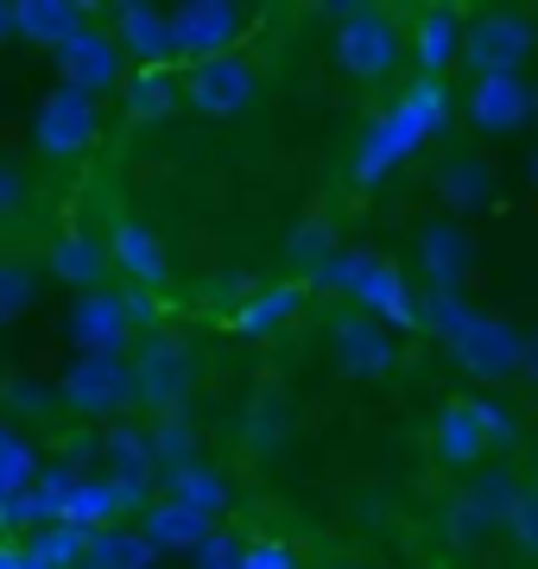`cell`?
Returning a JSON list of instances; mask_svg holds the SVG:
<instances>
[{
  "mask_svg": "<svg viewBox=\"0 0 538 569\" xmlns=\"http://www.w3.org/2000/svg\"><path fill=\"white\" fill-rule=\"evenodd\" d=\"M330 58H336V70H342L349 82H361V89H387V82L399 77V63H406V26H399V13L373 7V0H361V7H336Z\"/></svg>",
  "mask_w": 538,
  "mask_h": 569,
  "instance_id": "obj_1",
  "label": "cell"
},
{
  "mask_svg": "<svg viewBox=\"0 0 538 569\" xmlns=\"http://www.w3.org/2000/svg\"><path fill=\"white\" fill-rule=\"evenodd\" d=\"M127 380H133V406L146 411H178L203 380V355L178 329H146L133 355H127Z\"/></svg>",
  "mask_w": 538,
  "mask_h": 569,
  "instance_id": "obj_2",
  "label": "cell"
},
{
  "mask_svg": "<svg viewBox=\"0 0 538 569\" xmlns=\"http://www.w3.org/2000/svg\"><path fill=\"white\" fill-rule=\"evenodd\" d=\"M102 146V96L77 82H51L32 108V152L44 164H77Z\"/></svg>",
  "mask_w": 538,
  "mask_h": 569,
  "instance_id": "obj_3",
  "label": "cell"
},
{
  "mask_svg": "<svg viewBox=\"0 0 538 569\" xmlns=\"http://www.w3.org/2000/svg\"><path fill=\"white\" fill-rule=\"evenodd\" d=\"M260 63L248 51H222V58H197L178 70V102L190 114H203V121H241L253 102H260Z\"/></svg>",
  "mask_w": 538,
  "mask_h": 569,
  "instance_id": "obj_4",
  "label": "cell"
},
{
  "mask_svg": "<svg viewBox=\"0 0 538 569\" xmlns=\"http://www.w3.org/2000/svg\"><path fill=\"white\" fill-rule=\"evenodd\" d=\"M102 253H108V279H121L133 298H166L171 291V247L140 209H114L108 216Z\"/></svg>",
  "mask_w": 538,
  "mask_h": 569,
  "instance_id": "obj_5",
  "label": "cell"
},
{
  "mask_svg": "<svg viewBox=\"0 0 538 569\" xmlns=\"http://www.w3.org/2000/svg\"><path fill=\"white\" fill-rule=\"evenodd\" d=\"M532 44H538V32L519 7H488V13H469L462 20V44L456 51L488 82V77H519V63L532 58Z\"/></svg>",
  "mask_w": 538,
  "mask_h": 569,
  "instance_id": "obj_6",
  "label": "cell"
},
{
  "mask_svg": "<svg viewBox=\"0 0 538 569\" xmlns=\"http://www.w3.org/2000/svg\"><path fill=\"white\" fill-rule=\"evenodd\" d=\"M495 411L476 406V399H450V406L437 411L431 425V456L437 468H450V475H476V468H488V449H495Z\"/></svg>",
  "mask_w": 538,
  "mask_h": 569,
  "instance_id": "obj_7",
  "label": "cell"
},
{
  "mask_svg": "<svg viewBox=\"0 0 538 569\" xmlns=\"http://www.w3.org/2000/svg\"><path fill=\"white\" fill-rule=\"evenodd\" d=\"M39 260V272L51 284H70L77 298H96V291H108V253H102V228L89 222H63L51 241H44V253H32Z\"/></svg>",
  "mask_w": 538,
  "mask_h": 569,
  "instance_id": "obj_8",
  "label": "cell"
},
{
  "mask_svg": "<svg viewBox=\"0 0 538 569\" xmlns=\"http://www.w3.org/2000/svg\"><path fill=\"white\" fill-rule=\"evenodd\" d=\"M58 406L77 411V418H114V411L133 406V380H127L121 355H83L58 380Z\"/></svg>",
  "mask_w": 538,
  "mask_h": 569,
  "instance_id": "obj_9",
  "label": "cell"
},
{
  "mask_svg": "<svg viewBox=\"0 0 538 569\" xmlns=\"http://www.w3.org/2000/svg\"><path fill=\"white\" fill-rule=\"evenodd\" d=\"M241 26H248V13L228 7V0H190V7L166 13L171 51H190V63L197 58H222V51H241Z\"/></svg>",
  "mask_w": 538,
  "mask_h": 569,
  "instance_id": "obj_10",
  "label": "cell"
},
{
  "mask_svg": "<svg viewBox=\"0 0 538 569\" xmlns=\"http://www.w3.org/2000/svg\"><path fill=\"white\" fill-rule=\"evenodd\" d=\"M330 355H336V373H349V380H387L399 367V342L361 310L330 317Z\"/></svg>",
  "mask_w": 538,
  "mask_h": 569,
  "instance_id": "obj_11",
  "label": "cell"
},
{
  "mask_svg": "<svg viewBox=\"0 0 538 569\" xmlns=\"http://www.w3.org/2000/svg\"><path fill=\"white\" fill-rule=\"evenodd\" d=\"M235 430H241V449H248L253 462H267V456H279V449L298 437V411H291L286 392L260 387L248 406H241V425H235Z\"/></svg>",
  "mask_w": 538,
  "mask_h": 569,
  "instance_id": "obj_12",
  "label": "cell"
},
{
  "mask_svg": "<svg viewBox=\"0 0 538 569\" xmlns=\"http://www.w3.org/2000/svg\"><path fill=\"white\" fill-rule=\"evenodd\" d=\"M456 44H462V13L456 7H425L406 20V58H418L425 82L444 77V63L456 58Z\"/></svg>",
  "mask_w": 538,
  "mask_h": 569,
  "instance_id": "obj_13",
  "label": "cell"
},
{
  "mask_svg": "<svg viewBox=\"0 0 538 569\" xmlns=\"http://www.w3.org/2000/svg\"><path fill=\"white\" fill-rule=\"evenodd\" d=\"M77 32H89V7H63V0H20L13 7V39H26V44L63 51Z\"/></svg>",
  "mask_w": 538,
  "mask_h": 569,
  "instance_id": "obj_14",
  "label": "cell"
},
{
  "mask_svg": "<svg viewBox=\"0 0 538 569\" xmlns=\"http://www.w3.org/2000/svg\"><path fill=\"white\" fill-rule=\"evenodd\" d=\"M39 279H44V272H39V260H32L26 247L0 241V329H13L20 317L39 310V291H44Z\"/></svg>",
  "mask_w": 538,
  "mask_h": 569,
  "instance_id": "obj_15",
  "label": "cell"
},
{
  "mask_svg": "<svg viewBox=\"0 0 538 569\" xmlns=\"http://www.w3.org/2000/svg\"><path fill=\"white\" fill-rule=\"evenodd\" d=\"M58 58H63V82H77L89 96H102V89L121 82V70H114V39L108 32H77Z\"/></svg>",
  "mask_w": 538,
  "mask_h": 569,
  "instance_id": "obj_16",
  "label": "cell"
},
{
  "mask_svg": "<svg viewBox=\"0 0 538 569\" xmlns=\"http://www.w3.org/2000/svg\"><path fill=\"white\" fill-rule=\"evenodd\" d=\"M121 108L127 121H159L178 108V70L171 63H146V70H127L121 77Z\"/></svg>",
  "mask_w": 538,
  "mask_h": 569,
  "instance_id": "obj_17",
  "label": "cell"
},
{
  "mask_svg": "<svg viewBox=\"0 0 538 569\" xmlns=\"http://www.w3.org/2000/svg\"><path fill=\"white\" fill-rule=\"evenodd\" d=\"M108 20L121 26V32H108V39H114V44H127V51L140 58V70H146V63H166V58H171L166 13H152V7H114Z\"/></svg>",
  "mask_w": 538,
  "mask_h": 569,
  "instance_id": "obj_18",
  "label": "cell"
},
{
  "mask_svg": "<svg viewBox=\"0 0 538 569\" xmlns=\"http://www.w3.org/2000/svg\"><path fill=\"white\" fill-rule=\"evenodd\" d=\"M32 209H39V183H32V171H26L20 159L0 152V234H13L20 222H32Z\"/></svg>",
  "mask_w": 538,
  "mask_h": 569,
  "instance_id": "obj_19",
  "label": "cell"
},
{
  "mask_svg": "<svg viewBox=\"0 0 538 569\" xmlns=\"http://www.w3.org/2000/svg\"><path fill=\"white\" fill-rule=\"evenodd\" d=\"M298 298H305L298 284H279V291H260V298H253V305L241 310V317H235V329H241L248 342H260V336H267L272 323H286L291 310H298Z\"/></svg>",
  "mask_w": 538,
  "mask_h": 569,
  "instance_id": "obj_20",
  "label": "cell"
},
{
  "mask_svg": "<svg viewBox=\"0 0 538 569\" xmlns=\"http://www.w3.org/2000/svg\"><path fill=\"white\" fill-rule=\"evenodd\" d=\"M519 108H526V96H519V77H488V82H481V102H476V121L488 127V133H500V127L514 121Z\"/></svg>",
  "mask_w": 538,
  "mask_h": 569,
  "instance_id": "obj_21",
  "label": "cell"
},
{
  "mask_svg": "<svg viewBox=\"0 0 538 569\" xmlns=\"http://www.w3.org/2000/svg\"><path fill=\"white\" fill-rule=\"evenodd\" d=\"M507 545L526 557V563H538V488H519V500H514V512H507Z\"/></svg>",
  "mask_w": 538,
  "mask_h": 569,
  "instance_id": "obj_22",
  "label": "cell"
},
{
  "mask_svg": "<svg viewBox=\"0 0 538 569\" xmlns=\"http://www.w3.org/2000/svg\"><path fill=\"white\" fill-rule=\"evenodd\" d=\"M248 569H291V550H272V545H253V550H248Z\"/></svg>",
  "mask_w": 538,
  "mask_h": 569,
  "instance_id": "obj_23",
  "label": "cell"
},
{
  "mask_svg": "<svg viewBox=\"0 0 538 569\" xmlns=\"http://www.w3.org/2000/svg\"><path fill=\"white\" fill-rule=\"evenodd\" d=\"M13 39V7H7V0H0V44Z\"/></svg>",
  "mask_w": 538,
  "mask_h": 569,
  "instance_id": "obj_24",
  "label": "cell"
}]
</instances>
